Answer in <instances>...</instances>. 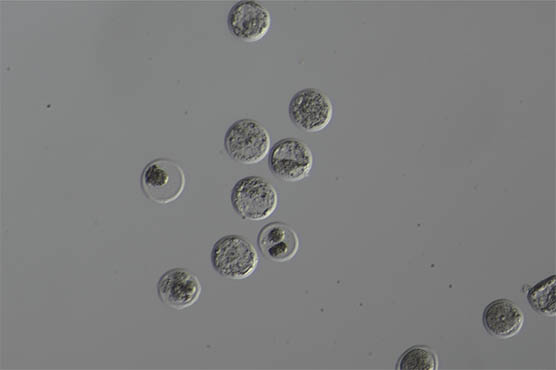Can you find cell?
I'll return each mask as SVG.
<instances>
[{"label":"cell","instance_id":"obj_7","mask_svg":"<svg viewBox=\"0 0 556 370\" xmlns=\"http://www.w3.org/2000/svg\"><path fill=\"white\" fill-rule=\"evenodd\" d=\"M227 27L235 38L247 43L257 42L268 33L271 15L257 1H238L228 12Z\"/></svg>","mask_w":556,"mask_h":370},{"label":"cell","instance_id":"obj_3","mask_svg":"<svg viewBox=\"0 0 556 370\" xmlns=\"http://www.w3.org/2000/svg\"><path fill=\"white\" fill-rule=\"evenodd\" d=\"M270 135L258 121L242 118L233 122L224 136L227 155L242 164H256L270 151Z\"/></svg>","mask_w":556,"mask_h":370},{"label":"cell","instance_id":"obj_1","mask_svg":"<svg viewBox=\"0 0 556 370\" xmlns=\"http://www.w3.org/2000/svg\"><path fill=\"white\" fill-rule=\"evenodd\" d=\"M210 258L213 269L222 277L232 280L251 276L259 263L254 246L236 234L219 238L212 246Z\"/></svg>","mask_w":556,"mask_h":370},{"label":"cell","instance_id":"obj_2","mask_svg":"<svg viewBox=\"0 0 556 370\" xmlns=\"http://www.w3.org/2000/svg\"><path fill=\"white\" fill-rule=\"evenodd\" d=\"M230 201L235 212L246 220L260 221L270 217L278 206V193L261 176H246L233 186Z\"/></svg>","mask_w":556,"mask_h":370},{"label":"cell","instance_id":"obj_11","mask_svg":"<svg viewBox=\"0 0 556 370\" xmlns=\"http://www.w3.org/2000/svg\"><path fill=\"white\" fill-rule=\"evenodd\" d=\"M555 289V274L548 276L531 287L526 295L531 309L540 315L554 317L556 315Z\"/></svg>","mask_w":556,"mask_h":370},{"label":"cell","instance_id":"obj_8","mask_svg":"<svg viewBox=\"0 0 556 370\" xmlns=\"http://www.w3.org/2000/svg\"><path fill=\"white\" fill-rule=\"evenodd\" d=\"M160 301L176 310L191 307L200 297L202 286L197 275L186 268H172L164 272L157 282Z\"/></svg>","mask_w":556,"mask_h":370},{"label":"cell","instance_id":"obj_10","mask_svg":"<svg viewBox=\"0 0 556 370\" xmlns=\"http://www.w3.org/2000/svg\"><path fill=\"white\" fill-rule=\"evenodd\" d=\"M524 322L523 311L509 299H496L490 302L483 311V326L490 335L496 338L514 337L521 331Z\"/></svg>","mask_w":556,"mask_h":370},{"label":"cell","instance_id":"obj_9","mask_svg":"<svg viewBox=\"0 0 556 370\" xmlns=\"http://www.w3.org/2000/svg\"><path fill=\"white\" fill-rule=\"evenodd\" d=\"M257 245L266 258L275 262H286L295 257L300 242L291 226L274 221L259 230Z\"/></svg>","mask_w":556,"mask_h":370},{"label":"cell","instance_id":"obj_5","mask_svg":"<svg viewBox=\"0 0 556 370\" xmlns=\"http://www.w3.org/2000/svg\"><path fill=\"white\" fill-rule=\"evenodd\" d=\"M312 166V151L300 139L283 138L270 148L268 167L274 176L283 181L297 182L305 179Z\"/></svg>","mask_w":556,"mask_h":370},{"label":"cell","instance_id":"obj_6","mask_svg":"<svg viewBox=\"0 0 556 370\" xmlns=\"http://www.w3.org/2000/svg\"><path fill=\"white\" fill-rule=\"evenodd\" d=\"M288 113L292 123L305 132L323 130L333 116L329 97L316 88H304L290 99Z\"/></svg>","mask_w":556,"mask_h":370},{"label":"cell","instance_id":"obj_12","mask_svg":"<svg viewBox=\"0 0 556 370\" xmlns=\"http://www.w3.org/2000/svg\"><path fill=\"white\" fill-rule=\"evenodd\" d=\"M396 368L435 370L438 368V357L433 350L426 346H413L399 357Z\"/></svg>","mask_w":556,"mask_h":370},{"label":"cell","instance_id":"obj_4","mask_svg":"<svg viewBox=\"0 0 556 370\" xmlns=\"http://www.w3.org/2000/svg\"><path fill=\"white\" fill-rule=\"evenodd\" d=\"M140 182L141 189L149 200L157 204H168L182 194L186 178L177 162L158 158L145 166Z\"/></svg>","mask_w":556,"mask_h":370}]
</instances>
